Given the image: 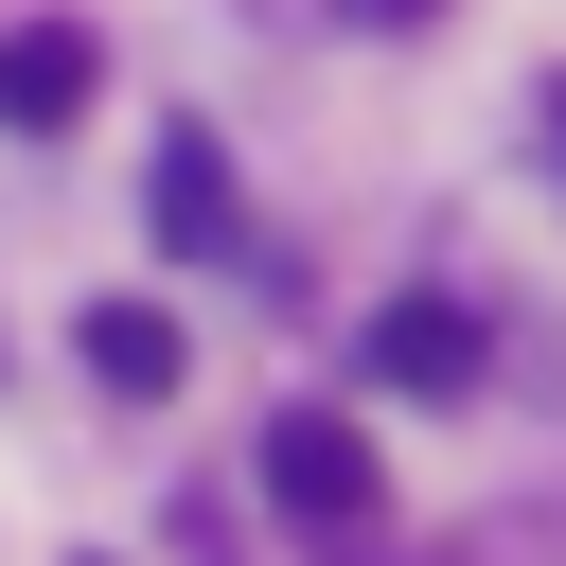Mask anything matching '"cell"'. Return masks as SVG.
Here are the masks:
<instances>
[{
    "mask_svg": "<svg viewBox=\"0 0 566 566\" xmlns=\"http://www.w3.org/2000/svg\"><path fill=\"white\" fill-rule=\"evenodd\" d=\"M265 495H283L301 531H371V513H389V460H371V424L283 407V424H265Z\"/></svg>",
    "mask_w": 566,
    "mask_h": 566,
    "instance_id": "6da1fadb",
    "label": "cell"
},
{
    "mask_svg": "<svg viewBox=\"0 0 566 566\" xmlns=\"http://www.w3.org/2000/svg\"><path fill=\"white\" fill-rule=\"evenodd\" d=\"M88 88H106V53H88L71 18H18V35H0V124H18V142H53Z\"/></svg>",
    "mask_w": 566,
    "mask_h": 566,
    "instance_id": "7a4b0ae2",
    "label": "cell"
},
{
    "mask_svg": "<svg viewBox=\"0 0 566 566\" xmlns=\"http://www.w3.org/2000/svg\"><path fill=\"white\" fill-rule=\"evenodd\" d=\"M478 354H495L478 301H389L371 318V389H478Z\"/></svg>",
    "mask_w": 566,
    "mask_h": 566,
    "instance_id": "3957f363",
    "label": "cell"
},
{
    "mask_svg": "<svg viewBox=\"0 0 566 566\" xmlns=\"http://www.w3.org/2000/svg\"><path fill=\"white\" fill-rule=\"evenodd\" d=\"M88 371H106L124 407H159V389H177V318H159V301H88Z\"/></svg>",
    "mask_w": 566,
    "mask_h": 566,
    "instance_id": "277c9868",
    "label": "cell"
},
{
    "mask_svg": "<svg viewBox=\"0 0 566 566\" xmlns=\"http://www.w3.org/2000/svg\"><path fill=\"white\" fill-rule=\"evenodd\" d=\"M159 248H230V159L212 142H159Z\"/></svg>",
    "mask_w": 566,
    "mask_h": 566,
    "instance_id": "5b68a950",
    "label": "cell"
},
{
    "mask_svg": "<svg viewBox=\"0 0 566 566\" xmlns=\"http://www.w3.org/2000/svg\"><path fill=\"white\" fill-rule=\"evenodd\" d=\"M354 18H371V35H407V18H442V0H354Z\"/></svg>",
    "mask_w": 566,
    "mask_h": 566,
    "instance_id": "8992f818",
    "label": "cell"
},
{
    "mask_svg": "<svg viewBox=\"0 0 566 566\" xmlns=\"http://www.w3.org/2000/svg\"><path fill=\"white\" fill-rule=\"evenodd\" d=\"M548 142H566V88H548Z\"/></svg>",
    "mask_w": 566,
    "mask_h": 566,
    "instance_id": "52a82bcc",
    "label": "cell"
}]
</instances>
